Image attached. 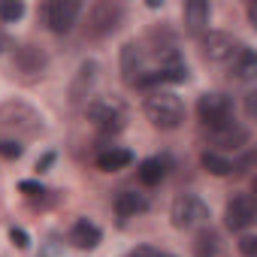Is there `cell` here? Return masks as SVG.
I'll list each match as a JSON object with an SVG mask.
<instances>
[{
  "label": "cell",
  "mask_w": 257,
  "mask_h": 257,
  "mask_svg": "<svg viewBox=\"0 0 257 257\" xmlns=\"http://www.w3.org/2000/svg\"><path fill=\"white\" fill-rule=\"evenodd\" d=\"M88 118H91V124L97 127V131L112 134V137L121 134L124 127H127V109L115 97H97V100H91L88 103Z\"/></svg>",
  "instance_id": "obj_3"
},
{
  "label": "cell",
  "mask_w": 257,
  "mask_h": 257,
  "mask_svg": "<svg viewBox=\"0 0 257 257\" xmlns=\"http://www.w3.org/2000/svg\"><path fill=\"white\" fill-rule=\"evenodd\" d=\"M146 209H149L146 194H137V191H121V194L115 197V212H118V218H137V215H143Z\"/></svg>",
  "instance_id": "obj_17"
},
{
  "label": "cell",
  "mask_w": 257,
  "mask_h": 257,
  "mask_svg": "<svg viewBox=\"0 0 257 257\" xmlns=\"http://www.w3.org/2000/svg\"><path fill=\"white\" fill-rule=\"evenodd\" d=\"M239 251H242V257H257V239L254 236H242L239 239Z\"/></svg>",
  "instance_id": "obj_24"
},
{
  "label": "cell",
  "mask_w": 257,
  "mask_h": 257,
  "mask_svg": "<svg viewBox=\"0 0 257 257\" xmlns=\"http://www.w3.org/2000/svg\"><path fill=\"white\" fill-rule=\"evenodd\" d=\"M161 257H173V254H161Z\"/></svg>",
  "instance_id": "obj_30"
},
{
  "label": "cell",
  "mask_w": 257,
  "mask_h": 257,
  "mask_svg": "<svg viewBox=\"0 0 257 257\" xmlns=\"http://www.w3.org/2000/svg\"><path fill=\"white\" fill-rule=\"evenodd\" d=\"M79 13H82V4H79V0H49V4L43 7L46 25H49V31H55V34H67V31L76 25Z\"/></svg>",
  "instance_id": "obj_8"
},
{
  "label": "cell",
  "mask_w": 257,
  "mask_h": 257,
  "mask_svg": "<svg viewBox=\"0 0 257 257\" xmlns=\"http://www.w3.org/2000/svg\"><path fill=\"white\" fill-rule=\"evenodd\" d=\"M248 127H242V124H224V127H218V131H209V140L218 146V149H239V146H245L248 143Z\"/></svg>",
  "instance_id": "obj_13"
},
{
  "label": "cell",
  "mask_w": 257,
  "mask_h": 257,
  "mask_svg": "<svg viewBox=\"0 0 257 257\" xmlns=\"http://www.w3.org/2000/svg\"><path fill=\"white\" fill-rule=\"evenodd\" d=\"M16 67L28 76H37L46 67V52L40 46H22V49H16Z\"/></svg>",
  "instance_id": "obj_15"
},
{
  "label": "cell",
  "mask_w": 257,
  "mask_h": 257,
  "mask_svg": "<svg viewBox=\"0 0 257 257\" xmlns=\"http://www.w3.org/2000/svg\"><path fill=\"white\" fill-rule=\"evenodd\" d=\"M10 239H13V245H19V248H28V245H31V236H28L22 227H13V230H10Z\"/></svg>",
  "instance_id": "obj_25"
},
{
  "label": "cell",
  "mask_w": 257,
  "mask_h": 257,
  "mask_svg": "<svg viewBox=\"0 0 257 257\" xmlns=\"http://www.w3.org/2000/svg\"><path fill=\"white\" fill-rule=\"evenodd\" d=\"M124 19V7L121 4H112V0H100L88 10V22H85V34L91 40H100V37H109Z\"/></svg>",
  "instance_id": "obj_5"
},
{
  "label": "cell",
  "mask_w": 257,
  "mask_h": 257,
  "mask_svg": "<svg viewBox=\"0 0 257 257\" xmlns=\"http://www.w3.org/2000/svg\"><path fill=\"white\" fill-rule=\"evenodd\" d=\"M25 16L22 0H0V22H19Z\"/></svg>",
  "instance_id": "obj_22"
},
{
  "label": "cell",
  "mask_w": 257,
  "mask_h": 257,
  "mask_svg": "<svg viewBox=\"0 0 257 257\" xmlns=\"http://www.w3.org/2000/svg\"><path fill=\"white\" fill-rule=\"evenodd\" d=\"M194 257H221V236L215 230L203 227L194 242Z\"/></svg>",
  "instance_id": "obj_19"
},
{
  "label": "cell",
  "mask_w": 257,
  "mask_h": 257,
  "mask_svg": "<svg viewBox=\"0 0 257 257\" xmlns=\"http://www.w3.org/2000/svg\"><path fill=\"white\" fill-rule=\"evenodd\" d=\"M197 115L209 131H218V127L230 124V118H233V100L227 94H218V91L203 94L197 100Z\"/></svg>",
  "instance_id": "obj_6"
},
{
  "label": "cell",
  "mask_w": 257,
  "mask_h": 257,
  "mask_svg": "<svg viewBox=\"0 0 257 257\" xmlns=\"http://www.w3.org/2000/svg\"><path fill=\"white\" fill-rule=\"evenodd\" d=\"M227 67H230V79H236V82H251L254 73H257V58H254V52H251L248 46H242V49L236 52V58H233Z\"/></svg>",
  "instance_id": "obj_14"
},
{
  "label": "cell",
  "mask_w": 257,
  "mask_h": 257,
  "mask_svg": "<svg viewBox=\"0 0 257 257\" xmlns=\"http://www.w3.org/2000/svg\"><path fill=\"white\" fill-rule=\"evenodd\" d=\"M143 109H146V118L152 121V127H158V131H176L185 121V103L170 91H155Z\"/></svg>",
  "instance_id": "obj_2"
},
{
  "label": "cell",
  "mask_w": 257,
  "mask_h": 257,
  "mask_svg": "<svg viewBox=\"0 0 257 257\" xmlns=\"http://www.w3.org/2000/svg\"><path fill=\"white\" fill-rule=\"evenodd\" d=\"M94 79H97V64H94V61H85V64L79 67L73 85H70V100H73V103L85 100V97L91 94V88H94Z\"/></svg>",
  "instance_id": "obj_16"
},
{
  "label": "cell",
  "mask_w": 257,
  "mask_h": 257,
  "mask_svg": "<svg viewBox=\"0 0 257 257\" xmlns=\"http://www.w3.org/2000/svg\"><path fill=\"white\" fill-rule=\"evenodd\" d=\"M182 16H185V28H188V34L200 37V34L209 28L212 7L206 4V0H188V4H185V10H182Z\"/></svg>",
  "instance_id": "obj_11"
},
{
  "label": "cell",
  "mask_w": 257,
  "mask_h": 257,
  "mask_svg": "<svg viewBox=\"0 0 257 257\" xmlns=\"http://www.w3.org/2000/svg\"><path fill=\"white\" fill-rule=\"evenodd\" d=\"M19 191H22V194H28V197H40V194H46L40 182H22V185H19Z\"/></svg>",
  "instance_id": "obj_26"
},
{
  "label": "cell",
  "mask_w": 257,
  "mask_h": 257,
  "mask_svg": "<svg viewBox=\"0 0 257 257\" xmlns=\"http://www.w3.org/2000/svg\"><path fill=\"white\" fill-rule=\"evenodd\" d=\"M248 22H251V25H257V7H254V4L248 7Z\"/></svg>",
  "instance_id": "obj_29"
},
{
  "label": "cell",
  "mask_w": 257,
  "mask_h": 257,
  "mask_svg": "<svg viewBox=\"0 0 257 257\" xmlns=\"http://www.w3.org/2000/svg\"><path fill=\"white\" fill-rule=\"evenodd\" d=\"M127 257H161V254H158L152 245H140V248H134L131 254H127Z\"/></svg>",
  "instance_id": "obj_27"
},
{
  "label": "cell",
  "mask_w": 257,
  "mask_h": 257,
  "mask_svg": "<svg viewBox=\"0 0 257 257\" xmlns=\"http://www.w3.org/2000/svg\"><path fill=\"white\" fill-rule=\"evenodd\" d=\"M239 49H242V43H239L233 34L209 31V34L203 37V58H206L209 64H230Z\"/></svg>",
  "instance_id": "obj_7"
},
{
  "label": "cell",
  "mask_w": 257,
  "mask_h": 257,
  "mask_svg": "<svg viewBox=\"0 0 257 257\" xmlns=\"http://www.w3.org/2000/svg\"><path fill=\"white\" fill-rule=\"evenodd\" d=\"M146 73H149V64H146L143 46H137V43H124V49H121V79H124V85L137 88L140 79H143Z\"/></svg>",
  "instance_id": "obj_9"
},
{
  "label": "cell",
  "mask_w": 257,
  "mask_h": 257,
  "mask_svg": "<svg viewBox=\"0 0 257 257\" xmlns=\"http://www.w3.org/2000/svg\"><path fill=\"white\" fill-rule=\"evenodd\" d=\"M43 134V115L22 103V100H7L0 106V140H13V143H25Z\"/></svg>",
  "instance_id": "obj_1"
},
{
  "label": "cell",
  "mask_w": 257,
  "mask_h": 257,
  "mask_svg": "<svg viewBox=\"0 0 257 257\" xmlns=\"http://www.w3.org/2000/svg\"><path fill=\"white\" fill-rule=\"evenodd\" d=\"M0 155L10 158V161H19L25 155V146L22 143H13V140H0Z\"/></svg>",
  "instance_id": "obj_23"
},
{
  "label": "cell",
  "mask_w": 257,
  "mask_h": 257,
  "mask_svg": "<svg viewBox=\"0 0 257 257\" xmlns=\"http://www.w3.org/2000/svg\"><path fill=\"white\" fill-rule=\"evenodd\" d=\"M52 164H55V155H46L43 161H37V173H43V170H49Z\"/></svg>",
  "instance_id": "obj_28"
},
{
  "label": "cell",
  "mask_w": 257,
  "mask_h": 257,
  "mask_svg": "<svg viewBox=\"0 0 257 257\" xmlns=\"http://www.w3.org/2000/svg\"><path fill=\"white\" fill-rule=\"evenodd\" d=\"M137 176H140V182H143L146 188H155V185H161V182H164L167 167H164V161H161V158H149V161H143V164H140Z\"/></svg>",
  "instance_id": "obj_20"
},
{
  "label": "cell",
  "mask_w": 257,
  "mask_h": 257,
  "mask_svg": "<svg viewBox=\"0 0 257 257\" xmlns=\"http://www.w3.org/2000/svg\"><path fill=\"white\" fill-rule=\"evenodd\" d=\"M254 200H251V194H236V197H230V203H227V212H224V224H227V230H233V233H239V230H248L251 224H254Z\"/></svg>",
  "instance_id": "obj_10"
},
{
  "label": "cell",
  "mask_w": 257,
  "mask_h": 257,
  "mask_svg": "<svg viewBox=\"0 0 257 257\" xmlns=\"http://www.w3.org/2000/svg\"><path fill=\"white\" fill-rule=\"evenodd\" d=\"M131 164H134V155L127 152V149H109V152L97 155V167L103 173H118V170L131 167Z\"/></svg>",
  "instance_id": "obj_18"
},
{
  "label": "cell",
  "mask_w": 257,
  "mask_h": 257,
  "mask_svg": "<svg viewBox=\"0 0 257 257\" xmlns=\"http://www.w3.org/2000/svg\"><path fill=\"white\" fill-rule=\"evenodd\" d=\"M170 218H173V227H179V230H194V227H203V224L209 221V206H206L197 194H179V197L173 200Z\"/></svg>",
  "instance_id": "obj_4"
},
{
  "label": "cell",
  "mask_w": 257,
  "mask_h": 257,
  "mask_svg": "<svg viewBox=\"0 0 257 257\" xmlns=\"http://www.w3.org/2000/svg\"><path fill=\"white\" fill-rule=\"evenodd\" d=\"M200 164L212 173V176H230L233 173V164L227 161V158H221V155H215V152H203V158H200Z\"/></svg>",
  "instance_id": "obj_21"
},
{
  "label": "cell",
  "mask_w": 257,
  "mask_h": 257,
  "mask_svg": "<svg viewBox=\"0 0 257 257\" xmlns=\"http://www.w3.org/2000/svg\"><path fill=\"white\" fill-rule=\"evenodd\" d=\"M100 239H103V230H100L94 221H88V218H79V221L73 224V230H70V242H73L76 248H82V251L97 248Z\"/></svg>",
  "instance_id": "obj_12"
}]
</instances>
